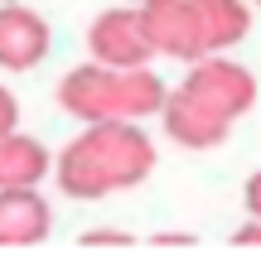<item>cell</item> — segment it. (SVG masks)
Returning a JSON list of instances; mask_svg holds the SVG:
<instances>
[{
	"label": "cell",
	"instance_id": "6da1fadb",
	"mask_svg": "<svg viewBox=\"0 0 261 256\" xmlns=\"http://www.w3.org/2000/svg\"><path fill=\"white\" fill-rule=\"evenodd\" d=\"M160 150L145 121H87L48 164V179L73 203H102L112 193L140 189L155 174Z\"/></svg>",
	"mask_w": 261,
	"mask_h": 256
},
{
	"label": "cell",
	"instance_id": "7a4b0ae2",
	"mask_svg": "<svg viewBox=\"0 0 261 256\" xmlns=\"http://www.w3.org/2000/svg\"><path fill=\"white\" fill-rule=\"evenodd\" d=\"M169 82L155 73V63L140 68H107V63H77L58 77V106L77 126L87 121H155Z\"/></svg>",
	"mask_w": 261,
	"mask_h": 256
},
{
	"label": "cell",
	"instance_id": "3957f363",
	"mask_svg": "<svg viewBox=\"0 0 261 256\" xmlns=\"http://www.w3.org/2000/svg\"><path fill=\"white\" fill-rule=\"evenodd\" d=\"M174 92L189 106H198L203 116H213L223 126H237L256 106V73L227 53H203L194 63H184V82Z\"/></svg>",
	"mask_w": 261,
	"mask_h": 256
},
{
	"label": "cell",
	"instance_id": "277c9868",
	"mask_svg": "<svg viewBox=\"0 0 261 256\" xmlns=\"http://www.w3.org/2000/svg\"><path fill=\"white\" fill-rule=\"evenodd\" d=\"M54 53V24L29 0H0V73H34Z\"/></svg>",
	"mask_w": 261,
	"mask_h": 256
},
{
	"label": "cell",
	"instance_id": "5b68a950",
	"mask_svg": "<svg viewBox=\"0 0 261 256\" xmlns=\"http://www.w3.org/2000/svg\"><path fill=\"white\" fill-rule=\"evenodd\" d=\"M136 19L155 58H174V63L203 58V39H198V19L189 0H145L136 5Z\"/></svg>",
	"mask_w": 261,
	"mask_h": 256
},
{
	"label": "cell",
	"instance_id": "8992f818",
	"mask_svg": "<svg viewBox=\"0 0 261 256\" xmlns=\"http://www.w3.org/2000/svg\"><path fill=\"white\" fill-rule=\"evenodd\" d=\"M87 58L107 68H140V63H155L145 34H140V19L136 5H107L102 15L87 24Z\"/></svg>",
	"mask_w": 261,
	"mask_h": 256
},
{
	"label": "cell",
	"instance_id": "52a82bcc",
	"mask_svg": "<svg viewBox=\"0 0 261 256\" xmlns=\"http://www.w3.org/2000/svg\"><path fill=\"white\" fill-rule=\"evenodd\" d=\"M54 237V203L44 189H0V251H29Z\"/></svg>",
	"mask_w": 261,
	"mask_h": 256
},
{
	"label": "cell",
	"instance_id": "ba28073f",
	"mask_svg": "<svg viewBox=\"0 0 261 256\" xmlns=\"http://www.w3.org/2000/svg\"><path fill=\"white\" fill-rule=\"evenodd\" d=\"M155 121L165 126V135L179 150H218V145H227V135H232V126H223V121H213V116H203L198 106H189L174 87L165 92Z\"/></svg>",
	"mask_w": 261,
	"mask_h": 256
},
{
	"label": "cell",
	"instance_id": "9c48e42d",
	"mask_svg": "<svg viewBox=\"0 0 261 256\" xmlns=\"http://www.w3.org/2000/svg\"><path fill=\"white\" fill-rule=\"evenodd\" d=\"M48 164H54V150L39 135L19 131V126L0 135V189H44Z\"/></svg>",
	"mask_w": 261,
	"mask_h": 256
},
{
	"label": "cell",
	"instance_id": "30bf717a",
	"mask_svg": "<svg viewBox=\"0 0 261 256\" xmlns=\"http://www.w3.org/2000/svg\"><path fill=\"white\" fill-rule=\"evenodd\" d=\"M203 53H232L252 34V0H189Z\"/></svg>",
	"mask_w": 261,
	"mask_h": 256
},
{
	"label": "cell",
	"instance_id": "8fae6325",
	"mask_svg": "<svg viewBox=\"0 0 261 256\" xmlns=\"http://www.w3.org/2000/svg\"><path fill=\"white\" fill-rule=\"evenodd\" d=\"M83 247H112V251H130L136 247V232H121V227H92V232H83Z\"/></svg>",
	"mask_w": 261,
	"mask_h": 256
},
{
	"label": "cell",
	"instance_id": "7c38bea8",
	"mask_svg": "<svg viewBox=\"0 0 261 256\" xmlns=\"http://www.w3.org/2000/svg\"><path fill=\"white\" fill-rule=\"evenodd\" d=\"M15 126H19V97L10 92L5 82H0V135H5V131H15Z\"/></svg>",
	"mask_w": 261,
	"mask_h": 256
},
{
	"label": "cell",
	"instance_id": "4fadbf2b",
	"mask_svg": "<svg viewBox=\"0 0 261 256\" xmlns=\"http://www.w3.org/2000/svg\"><path fill=\"white\" fill-rule=\"evenodd\" d=\"M232 247H261V218H247V227L232 232Z\"/></svg>",
	"mask_w": 261,
	"mask_h": 256
},
{
	"label": "cell",
	"instance_id": "5bb4252c",
	"mask_svg": "<svg viewBox=\"0 0 261 256\" xmlns=\"http://www.w3.org/2000/svg\"><path fill=\"white\" fill-rule=\"evenodd\" d=\"M194 232H155V237H150V247H194Z\"/></svg>",
	"mask_w": 261,
	"mask_h": 256
},
{
	"label": "cell",
	"instance_id": "9a60e30c",
	"mask_svg": "<svg viewBox=\"0 0 261 256\" xmlns=\"http://www.w3.org/2000/svg\"><path fill=\"white\" fill-rule=\"evenodd\" d=\"M126 5H145V0H126Z\"/></svg>",
	"mask_w": 261,
	"mask_h": 256
}]
</instances>
